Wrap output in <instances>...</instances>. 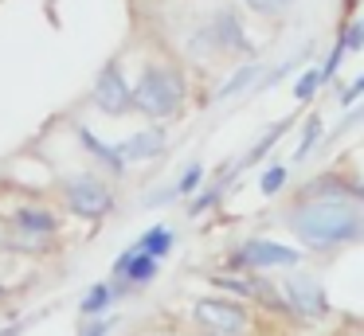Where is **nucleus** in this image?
Here are the masks:
<instances>
[{
  "label": "nucleus",
  "mask_w": 364,
  "mask_h": 336,
  "mask_svg": "<svg viewBox=\"0 0 364 336\" xmlns=\"http://www.w3.org/2000/svg\"><path fill=\"white\" fill-rule=\"evenodd\" d=\"M337 43L345 47V55L360 51V47H364V20H360V16H348L345 28H341V36H337Z\"/></svg>",
  "instance_id": "obj_17"
},
{
  "label": "nucleus",
  "mask_w": 364,
  "mask_h": 336,
  "mask_svg": "<svg viewBox=\"0 0 364 336\" xmlns=\"http://www.w3.org/2000/svg\"><path fill=\"white\" fill-rule=\"evenodd\" d=\"M192 317L204 332L215 336H243L247 332V309L239 301H223V297H200L192 305Z\"/></svg>",
  "instance_id": "obj_7"
},
{
  "label": "nucleus",
  "mask_w": 364,
  "mask_h": 336,
  "mask_svg": "<svg viewBox=\"0 0 364 336\" xmlns=\"http://www.w3.org/2000/svg\"><path fill=\"white\" fill-rule=\"evenodd\" d=\"M110 301H114V289L106 286V281H98V286H90L87 297L79 301V313H82V317H98V313H102Z\"/></svg>",
  "instance_id": "obj_16"
},
{
  "label": "nucleus",
  "mask_w": 364,
  "mask_h": 336,
  "mask_svg": "<svg viewBox=\"0 0 364 336\" xmlns=\"http://www.w3.org/2000/svg\"><path fill=\"white\" fill-rule=\"evenodd\" d=\"M259 78H262L259 63H243V67H235L228 78H223V86L215 90V102H228V98H235V94H247Z\"/></svg>",
  "instance_id": "obj_13"
},
{
  "label": "nucleus",
  "mask_w": 364,
  "mask_h": 336,
  "mask_svg": "<svg viewBox=\"0 0 364 336\" xmlns=\"http://www.w3.org/2000/svg\"><path fill=\"white\" fill-rule=\"evenodd\" d=\"M63 200L82 219H102L114 211V192L98 176H90V172H79V176L63 180Z\"/></svg>",
  "instance_id": "obj_4"
},
{
  "label": "nucleus",
  "mask_w": 364,
  "mask_h": 336,
  "mask_svg": "<svg viewBox=\"0 0 364 336\" xmlns=\"http://www.w3.org/2000/svg\"><path fill=\"white\" fill-rule=\"evenodd\" d=\"M12 227L20 231V239H32L36 246H40L48 234L59 231V219L51 215L48 207H20L16 215H12Z\"/></svg>",
  "instance_id": "obj_12"
},
{
  "label": "nucleus",
  "mask_w": 364,
  "mask_h": 336,
  "mask_svg": "<svg viewBox=\"0 0 364 336\" xmlns=\"http://www.w3.org/2000/svg\"><path fill=\"white\" fill-rule=\"evenodd\" d=\"M157 258H149V254H141V250H122L118 254V262H114V278H122L126 286H149L153 278H157Z\"/></svg>",
  "instance_id": "obj_10"
},
{
  "label": "nucleus",
  "mask_w": 364,
  "mask_h": 336,
  "mask_svg": "<svg viewBox=\"0 0 364 336\" xmlns=\"http://www.w3.org/2000/svg\"><path fill=\"white\" fill-rule=\"evenodd\" d=\"M184 98H188V82L176 67L168 63H153L141 70V78L134 82V109L153 121H165V117L181 114Z\"/></svg>",
  "instance_id": "obj_2"
},
{
  "label": "nucleus",
  "mask_w": 364,
  "mask_h": 336,
  "mask_svg": "<svg viewBox=\"0 0 364 336\" xmlns=\"http://www.w3.org/2000/svg\"><path fill=\"white\" fill-rule=\"evenodd\" d=\"M321 75H317V67H306V70H301V75H298V82H294V98H298V102H314V94L317 90H321Z\"/></svg>",
  "instance_id": "obj_19"
},
{
  "label": "nucleus",
  "mask_w": 364,
  "mask_h": 336,
  "mask_svg": "<svg viewBox=\"0 0 364 336\" xmlns=\"http://www.w3.org/2000/svg\"><path fill=\"white\" fill-rule=\"evenodd\" d=\"M165 145H168L165 125H145V129L129 133L126 141H118V153L126 156V164H137V161H153V156H161Z\"/></svg>",
  "instance_id": "obj_9"
},
{
  "label": "nucleus",
  "mask_w": 364,
  "mask_h": 336,
  "mask_svg": "<svg viewBox=\"0 0 364 336\" xmlns=\"http://www.w3.org/2000/svg\"><path fill=\"white\" fill-rule=\"evenodd\" d=\"M282 184H286V164H270V168H262V176H259V192L262 195H278Z\"/></svg>",
  "instance_id": "obj_20"
},
{
  "label": "nucleus",
  "mask_w": 364,
  "mask_h": 336,
  "mask_svg": "<svg viewBox=\"0 0 364 336\" xmlns=\"http://www.w3.org/2000/svg\"><path fill=\"white\" fill-rule=\"evenodd\" d=\"M220 289H228V293H239V297H251L255 293V278H235V273H220V278H212Z\"/></svg>",
  "instance_id": "obj_22"
},
{
  "label": "nucleus",
  "mask_w": 364,
  "mask_h": 336,
  "mask_svg": "<svg viewBox=\"0 0 364 336\" xmlns=\"http://www.w3.org/2000/svg\"><path fill=\"white\" fill-rule=\"evenodd\" d=\"M176 246V234L173 231H168V227L165 223H157V227H149V231H145L141 234V239H137L134 242V250H141V254H149V258H157V262H161V258H165L168 254V250H173Z\"/></svg>",
  "instance_id": "obj_15"
},
{
  "label": "nucleus",
  "mask_w": 364,
  "mask_h": 336,
  "mask_svg": "<svg viewBox=\"0 0 364 336\" xmlns=\"http://www.w3.org/2000/svg\"><path fill=\"white\" fill-rule=\"evenodd\" d=\"M282 301H286V313L294 317H306V320H321L329 313V297H325L321 281L309 278V273H298L282 286Z\"/></svg>",
  "instance_id": "obj_8"
},
{
  "label": "nucleus",
  "mask_w": 364,
  "mask_h": 336,
  "mask_svg": "<svg viewBox=\"0 0 364 336\" xmlns=\"http://www.w3.org/2000/svg\"><path fill=\"white\" fill-rule=\"evenodd\" d=\"M90 102H95V109L106 117H126L129 109H134V86H129L126 70H122L118 63H106V67L98 70Z\"/></svg>",
  "instance_id": "obj_6"
},
{
  "label": "nucleus",
  "mask_w": 364,
  "mask_h": 336,
  "mask_svg": "<svg viewBox=\"0 0 364 336\" xmlns=\"http://www.w3.org/2000/svg\"><path fill=\"white\" fill-rule=\"evenodd\" d=\"M75 137H79V145L87 148V153L95 156V161L102 164L106 172H114V176H126V168H129V164H126V156L118 153V145L102 141L95 129H87V125H75Z\"/></svg>",
  "instance_id": "obj_11"
},
{
  "label": "nucleus",
  "mask_w": 364,
  "mask_h": 336,
  "mask_svg": "<svg viewBox=\"0 0 364 336\" xmlns=\"http://www.w3.org/2000/svg\"><path fill=\"white\" fill-rule=\"evenodd\" d=\"M223 188H228V176H223V180H220V184H212V188H204V192H200V195H196V200H192V203H188V211H192V215H200V211H208V207H212V203H215V200H220V195H223Z\"/></svg>",
  "instance_id": "obj_24"
},
{
  "label": "nucleus",
  "mask_w": 364,
  "mask_h": 336,
  "mask_svg": "<svg viewBox=\"0 0 364 336\" xmlns=\"http://www.w3.org/2000/svg\"><path fill=\"white\" fill-rule=\"evenodd\" d=\"M286 129H290V121H274V125H270V129H267V133H262V137H259V141H255V145H251V148H247V156H243V161H235V168H231V172H243V168H251V164H259V161H262V156H267V153H270V148H274V145H278V141H282V137H286Z\"/></svg>",
  "instance_id": "obj_14"
},
{
  "label": "nucleus",
  "mask_w": 364,
  "mask_h": 336,
  "mask_svg": "<svg viewBox=\"0 0 364 336\" xmlns=\"http://www.w3.org/2000/svg\"><path fill=\"white\" fill-rule=\"evenodd\" d=\"M188 51L196 55V59H215V55H251L255 47L247 43L243 16H239L235 8H215V12L196 28Z\"/></svg>",
  "instance_id": "obj_3"
},
{
  "label": "nucleus",
  "mask_w": 364,
  "mask_h": 336,
  "mask_svg": "<svg viewBox=\"0 0 364 336\" xmlns=\"http://www.w3.org/2000/svg\"><path fill=\"white\" fill-rule=\"evenodd\" d=\"M298 262H301V250L286 246V242H270V239H247L243 246L231 250L235 270H290Z\"/></svg>",
  "instance_id": "obj_5"
},
{
  "label": "nucleus",
  "mask_w": 364,
  "mask_h": 336,
  "mask_svg": "<svg viewBox=\"0 0 364 336\" xmlns=\"http://www.w3.org/2000/svg\"><path fill=\"white\" fill-rule=\"evenodd\" d=\"M200 180H204V164H188V168L181 172V180H176L173 192L176 195H196L200 192Z\"/></svg>",
  "instance_id": "obj_21"
},
{
  "label": "nucleus",
  "mask_w": 364,
  "mask_h": 336,
  "mask_svg": "<svg viewBox=\"0 0 364 336\" xmlns=\"http://www.w3.org/2000/svg\"><path fill=\"white\" fill-rule=\"evenodd\" d=\"M114 320H90L87 328H82V336H110Z\"/></svg>",
  "instance_id": "obj_26"
},
{
  "label": "nucleus",
  "mask_w": 364,
  "mask_h": 336,
  "mask_svg": "<svg viewBox=\"0 0 364 336\" xmlns=\"http://www.w3.org/2000/svg\"><path fill=\"white\" fill-rule=\"evenodd\" d=\"M208 336H215V332H208Z\"/></svg>",
  "instance_id": "obj_27"
},
{
  "label": "nucleus",
  "mask_w": 364,
  "mask_h": 336,
  "mask_svg": "<svg viewBox=\"0 0 364 336\" xmlns=\"http://www.w3.org/2000/svg\"><path fill=\"white\" fill-rule=\"evenodd\" d=\"M360 94H364V78H353V86H348V90L345 94H341V106H356V98H360Z\"/></svg>",
  "instance_id": "obj_25"
},
{
  "label": "nucleus",
  "mask_w": 364,
  "mask_h": 336,
  "mask_svg": "<svg viewBox=\"0 0 364 336\" xmlns=\"http://www.w3.org/2000/svg\"><path fill=\"white\" fill-rule=\"evenodd\" d=\"M255 16H286L294 8V0H243Z\"/></svg>",
  "instance_id": "obj_23"
},
{
  "label": "nucleus",
  "mask_w": 364,
  "mask_h": 336,
  "mask_svg": "<svg viewBox=\"0 0 364 336\" xmlns=\"http://www.w3.org/2000/svg\"><path fill=\"white\" fill-rule=\"evenodd\" d=\"M364 192L356 180L341 176H317L306 184L298 207L290 215V227L306 246L314 250H337L364 234Z\"/></svg>",
  "instance_id": "obj_1"
},
{
  "label": "nucleus",
  "mask_w": 364,
  "mask_h": 336,
  "mask_svg": "<svg viewBox=\"0 0 364 336\" xmlns=\"http://www.w3.org/2000/svg\"><path fill=\"white\" fill-rule=\"evenodd\" d=\"M321 129H325V121H321V117H309V121H306V129H301V141H298V148H294V161H306V156L309 153H314V145H317V141H321Z\"/></svg>",
  "instance_id": "obj_18"
}]
</instances>
